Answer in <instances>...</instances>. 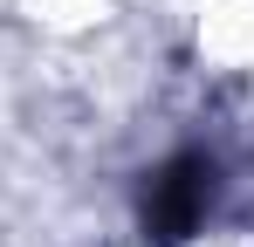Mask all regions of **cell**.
<instances>
[{
  "label": "cell",
  "mask_w": 254,
  "mask_h": 247,
  "mask_svg": "<svg viewBox=\"0 0 254 247\" xmlns=\"http://www.w3.org/2000/svg\"><path fill=\"white\" fill-rule=\"evenodd\" d=\"M206 206H213V158L206 151H179L144 185V227L158 241H179V234H192L206 220Z\"/></svg>",
  "instance_id": "cell-1"
}]
</instances>
